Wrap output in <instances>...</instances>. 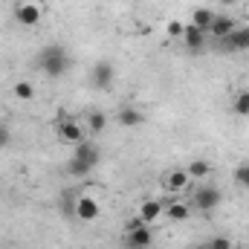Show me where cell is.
I'll return each mask as SVG.
<instances>
[{"label":"cell","instance_id":"obj_14","mask_svg":"<svg viewBox=\"0 0 249 249\" xmlns=\"http://www.w3.org/2000/svg\"><path fill=\"white\" fill-rule=\"evenodd\" d=\"M119 124H122V127H139V124H145V113L127 105V107L119 110Z\"/></svg>","mask_w":249,"mask_h":249},{"label":"cell","instance_id":"obj_7","mask_svg":"<svg viewBox=\"0 0 249 249\" xmlns=\"http://www.w3.org/2000/svg\"><path fill=\"white\" fill-rule=\"evenodd\" d=\"M188 183H191V177H188L186 168H171V171L162 177V186H165V191H171V194H180V191H186Z\"/></svg>","mask_w":249,"mask_h":249},{"label":"cell","instance_id":"obj_19","mask_svg":"<svg viewBox=\"0 0 249 249\" xmlns=\"http://www.w3.org/2000/svg\"><path fill=\"white\" fill-rule=\"evenodd\" d=\"M87 130H90V133H102V130H105V127H107V116H105V113H99V110H93V113H90V116H87Z\"/></svg>","mask_w":249,"mask_h":249},{"label":"cell","instance_id":"obj_24","mask_svg":"<svg viewBox=\"0 0 249 249\" xmlns=\"http://www.w3.org/2000/svg\"><path fill=\"white\" fill-rule=\"evenodd\" d=\"M209 249H232V241H229L226 235H217V238L209 241Z\"/></svg>","mask_w":249,"mask_h":249},{"label":"cell","instance_id":"obj_1","mask_svg":"<svg viewBox=\"0 0 249 249\" xmlns=\"http://www.w3.org/2000/svg\"><path fill=\"white\" fill-rule=\"evenodd\" d=\"M38 67H41L50 78H64L67 70H70V55H67L64 47L50 44V47H44V50L38 53Z\"/></svg>","mask_w":249,"mask_h":249},{"label":"cell","instance_id":"obj_15","mask_svg":"<svg viewBox=\"0 0 249 249\" xmlns=\"http://www.w3.org/2000/svg\"><path fill=\"white\" fill-rule=\"evenodd\" d=\"M165 214H168L174 223H183V220L191 217V206L183 203V200H174V203H168V206H165Z\"/></svg>","mask_w":249,"mask_h":249},{"label":"cell","instance_id":"obj_3","mask_svg":"<svg viewBox=\"0 0 249 249\" xmlns=\"http://www.w3.org/2000/svg\"><path fill=\"white\" fill-rule=\"evenodd\" d=\"M55 130H58V139H61V142H70V145L84 142V124L78 122V119L61 116V119L55 122Z\"/></svg>","mask_w":249,"mask_h":249},{"label":"cell","instance_id":"obj_2","mask_svg":"<svg viewBox=\"0 0 249 249\" xmlns=\"http://www.w3.org/2000/svg\"><path fill=\"white\" fill-rule=\"evenodd\" d=\"M151 244H154V232H151V226H145L139 217L130 220V226H127V232H124V247L127 249H148Z\"/></svg>","mask_w":249,"mask_h":249},{"label":"cell","instance_id":"obj_4","mask_svg":"<svg viewBox=\"0 0 249 249\" xmlns=\"http://www.w3.org/2000/svg\"><path fill=\"white\" fill-rule=\"evenodd\" d=\"M99 214H102V203L96 197H90V194L75 197V217L81 223H93V220H99Z\"/></svg>","mask_w":249,"mask_h":249},{"label":"cell","instance_id":"obj_21","mask_svg":"<svg viewBox=\"0 0 249 249\" xmlns=\"http://www.w3.org/2000/svg\"><path fill=\"white\" fill-rule=\"evenodd\" d=\"M165 32H168L171 38H183V32H186V23H183V20H168V23H165Z\"/></svg>","mask_w":249,"mask_h":249},{"label":"cell","instance_id":"obj_20","mask_svg":"<svg viewBox=\"0 0 249 249\" xmlns=\"http://www.w3.org/2000/svg\"><path fill=\"white\" fill-rule=\"evenodd\" d=\"M232 110H235L238 116H249V90L235 93V99H232Z\"/></svg>","mask_w":249,"mask_h":249},{"label":"cell","instance_id":"obj_25","mask_svg":"<svg viewBox=\"0 0 249 249\" xmlns=\"http://www.w3.org/2000/svg\"><path fill=\"white\" fill-rule=\"evenodd\" d=\"M9 142H12V133H9V127H6V124H0V151H3V148H9Z\"/></svg>","mask_w":249,"mask_h":249},{"label":"cell","instance_id":"obj_23","mask_svg":"<svg viewBox=\"0 0 249 249\" xmlns=\"http://www.w3.org/2000/svg\"><path fill=\"white\" fill-rule=\"evenodd\" d=\"M235 180H238V186L249 188V165H238L235 168Z\"/></svg>","mask_w":249,"mask_h":249},{"label":"cell","instance_id":"obj_17","mask_svg":"<svg viewBox=\"0 0 249 249\" xmlns=\"http://www.w3.org/2000/svg\"><path fill=\"white\" fill-rule=\"evenodd\" d=\"M12 93H15L18 102H32V99H35V84H32V81H15Z\"/></svg>","mask_w":249,"mask_h":249},{"label":"cell","instance_id":"obj_6","mask_svg":"<svg viewBox=\"0 0 249 249\" xmlns=\"http://www.w3.org/2000/svg\"><path fill=\"white\" fill-rule=\"evenodd\" d=\"M220 206V191L214 186H203L194 191V209H200V212H214Z\"/></svg>","mask_w":249,"mask_h":249},{"label":"cell","instance_id":"obj_13","mask_svg":"<svg viewBox=\"0 0 249 249\" xmlns=\"http://www.w3.org/2000/svg\"><path fill=\"white\" fill-rule=\"evenodd\" d=\"M220 44H223V50H249V26L235 29V32H232V35H226Z\"/></svg>","mask_w":249,"mask_h":249},{"label":"cell","instance_id":"obj_10","mask_svg":"<svg viewBox=\"0 0 249 249\" xmlns=\"http://www.w3.org/2000/svg\"><path fill=\"white\" fill-rule=\"evenodd\" d=\"M235 29H238V20L229 18V15H214V20H212V26H209V32H212L217 41H223V38L232 35Z\"/></svg>","mask_w":249,"mask_h":249},{"label":"cell","instance_id":"obj_28","mask_svg":"<svg viewBox=\"0 0 249 249\" xmlns=\"http://www.w3.org/2000/svg\"><path fill=\"white\" fill-rule=\"evenodd\" d=\"M232 249H238V247H232Z\"/></svg>","mask_w":249,"mask_h":249},{"label":"cell","instance_id":"obj_9","mask_svg":"<svg viewBox=\"0 0 249 249\" xmlns=\"http://www.w3.org/2000/svg\"><path fill=\"white\" fill-rule=\"evenodd\" d=\"M15 20H18L20 26H38V23H41V6H35V3H20V6L15 9Z\"/></svg>","mask_w":249,"mask_h":249},{"label":"cell","instance_id":"obj_26","mask_svg":"<svg viewBox=\"0 0 249 249\" xmlns=\"http://www.w3.org/2000/svg\"><path fill=\"white\" fill-rule=\"evenodd\" d=\"M217 3H220V6H232L235 0H217Z\"/></svg>","mask_w":249,"mask_h":249},{"label":"cell","instance_id":"obj_5","mask_svg":"<svg viewBox=\"0 0 249 249\" xmlns=\"http://www.w3.org/2000/svg\"><path fill=\"white\" fill-rule=\"evenodd\" d=\"M113 78H116V70L110 61H96L93 72H90V84L96 90H110L113 87Z\"/></svg>","mask_w":249,"mask_h":249},{"label":"cell","instance_id":"obj_11","mask_svg":"<svg viewBox=\"0 0 249 249\" xmlns=\"http://www.w3.org/2000/svg\"><path fill=\"white\" fill-rule=\"evenodd\" d=\"M162 214H165V206H162L160 200H145V203L139 206V214H136V217H139L145 226H151V223H157Z\"/></svg>","mask_w":249,"mask_h":249},{"label":"cell","instance_id":"obj_27","mask_svg":"<svg viewBox=\"0 0 249 249\" xmlns=\"http://www.w3.org/2000/svg\"><path fill=\"white\" fill-rule=\"evenodd\" d=\"M194 249H209V244H200V247H194Z\"/></svg>","mask_w":249,"mask_h":249},{"label":"cell","instance_id":"obj_22","mask_svg":"<svg viewBox=\"0 0 249 249\" xmlns=\"http://www.w3.org/2000/svg\"><path fill=\"white\" fill-rule=\"evenodd\" d=\"M90 171H93L90 165H84V162H78V160H70V174H72V177H87Z\"/></svg>","mask_w":249,"mask_h":249},{"label":"cell","instance_id":"obj_18","mask_svg":"<svg viewBox=\"0 0 249 249\" xmlns=\"http://www.w3.org/2000/svg\"><path fill=\"white\" fill-rule=\"evenodd\" d=\"M186 171H188V177H191V180H203V177H209V174H212V165H209L206 160H191Z\"/></svg>","mask_w":249,"mask_h":249},{"label":"cell","instance_id":"obj_16","mask_svg":"<svg viewBox=\"0 0 249 249\" xmlns=\"http://www.w3.org/2000/svg\"><path fill=\"white\" fill-rule=\"evenodd\" d=\"M212 20H214V12H212V9H206V6H200V9H194V12H191V23H194L197 29H203V32H209Z\"/></svg>","mask_w":249,"mask_h":249},{"label":"cell","instance_id":"obj_8","mask_svg":"<svg viewBox=\"0 0 249 249\" xmlns=\"http://www.w3.org/2000/svg\"><path fill=\"white\" fill-rule=\"evenodd\" d=\"M72 160H78V162H84V165H90V168H96L99 165V160H102V151L93 145V142H78L75 145V154H72Z\"/></svg>","mask_w":249,"mask_h":249},{"label":"cell","instance_id":"obj_12","mask_svg":"<svg viewBox=\"0 0 249 249\" xmlns=\"http://www.w3.org/2000/svg\"><path fill=\"white\" fill-rule=\"evenodd\" d=\"M183 41H186V47L191 50V53H200V50L206 47V32H203V29H197L194 23H186Z\"/></svg>","mask_w":249,"mask_h":249}]
</instances>
